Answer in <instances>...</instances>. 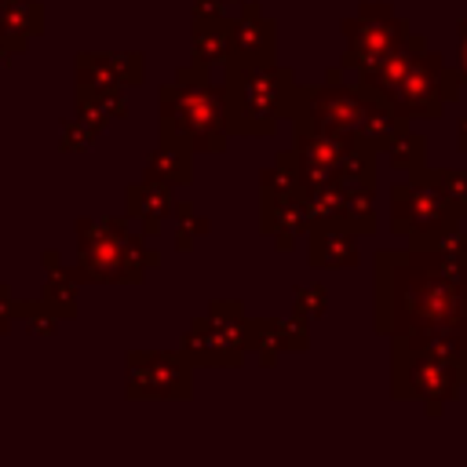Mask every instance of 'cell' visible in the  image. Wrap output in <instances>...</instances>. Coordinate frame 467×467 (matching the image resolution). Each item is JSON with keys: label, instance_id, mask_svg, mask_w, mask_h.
Segmentation results:
<instances>
[{"label": "cell", "instance_id": "19", "mask_svg": "<svg viewBox=\"0 0 467 467\" xmlns=\"http://www.w3.org/2000/svg\"><path fill=\"white\" fill-rule=\"evenodd\" d=\"M423 47H427V40H423L420 33H405V40H401V44H398V47H394V51H390L376 69L361 73V77H358V84H361L368 95H383V99H387V95L394 91V84L405 77V69L412 66V58H416Z\"/></svg>", "mask_w": 467, "mask_h": 467}, {"label": "cell", "instance_id": "2", "mask_svg": "<svg viewBox=\"0 0 467 467\" xmlns=\"http://www.w3.org/2000/svg\"><path fill=\"white\" fill-rule=\"evenodd\" d=\"M390 394L420 401L427 416H441L467 387V343L452 336H390Z\"/></svg>", "mask_w": 467, "mask_h": 467}, {"label": "cell", "instance_id": "21", "mask_svg": "<svg viewBox=\"0 0 467 467\" xmlns=\"http://www.w3.org/2000/svg\"><path fill=\"white\" fill-rule=\"evenodd\" d=\"M230 26L234 15H193L190 47L197 66H215L230 58Z\"/></svg>", "mask_w": 467, "mask_h": 467}, {"label": "cell", "instance_id": "5", "mask_svg": "<svg viewBox=\"0 0 467 467\" xmlns=\"http://www.w3.org/2000/svg\"><path fill=\"white\" fill-rule=\"evenodd\" d=\"M77 230V274L84 281H139L161 263V255L146 248V241L131 234L124 219H80Z\"/></svg>", "mask_w": 467, "mask_h": 467}, {"label": "cell", "instance_id": "9", "mask_svg": "<svg viewBox=\"0 0 467 467\" xmlns=\"http://www.w3.org/2000/svg\"><path fill=\"white\" fill-rule=\"evenodd\" d=\"M365 88L347 80H325L314 88H296L292 99V131H332V135H354L361 113H365Z\"/></svg>", "mask_w": 467, "mask_h": 467}, {"label": "cell", "instance_id": "13", "mask_svg": "<svg viewBox=\"0 0 467 467\" xmlns=\"http://www.w3.org/2000/svg\"><path fill=\"white\" fill-rule=\"evenodd\" d=\"M277 58V29L274 18L259 11V4H241L230 26V58L237 66H266Z\"/></svg>", "mask_w": 467, "mask_h": 467}, {"label": "cell", "instance_id": "14", "mask_svg": "<svg viewBox=\"0 0 467 467\" xmlns=\"http://www.w3.org/2000/svg\"><path fill=\"white\" fill-rule=\"evenodd\" d=\"M259 226L274 241L277 252H288L292 241L310 230L303 190L299 193H270V197H263V204H259Z\"/></svg>", "mask_w": 467, "mask_h": 467}, {"label": "cell", "instance_id": "1", "mask_svg": "<svg viewBox=\"0 0 467 467\" xmlns=\"http://www.w3.org/2000/svg\"><path fill=\"white\" fill-rule=\"evenodd\" d=\"M376 332L467 343V259L409 244L376 255Z\"/></svg>", "mask_w": 467, "mask_h": 467}, {"label": "cell", "instance_id": "23", "mask_svg": "<svg viewBox=\"0 0 467 467\" xmlns=\"http://www.w3.org/2000/svg\"><path fill=\"white\" fill-rule=\"evenodd\" d=\"M47 285H44V303L58 314V317H66V314H73V306H77V281H73V274L66 270V266H58V255L55 252H47Z\"/></svg>", "mask_w": 467, "mask_h": 467}, {"label": "cell", "instance_id": "34", "mask_svg": "<svg viewBox=\"0 0 467 467\" xmlns=\"http://www.w3.org/2000/svg\"><path fill=\"white\" fill-rule=\"evenodd\" d=\"M456 150L460 153H467V117L460 120V128H456Z\"/></svg>", "mask_w": 467, "mask_h": 467}, {"label": "cell", "instance_id": "6", "mask_svg": "<svg viewBox=\"0 0 467 467\" xmlns=\"http://www.w3.org/2000/svg\"><path fill=\"white\" fill-rule=\"evenodd\" d=\"M182 354L190 365L230 368L248 354V317L237 299H215L204 317H197L182 336Z\"/></svg>", "mask_w": 467, "mask_h": 467}, {"label": "cell", "instance_id": "29", "mask_svg": "<svg viewBox=\"0 0 467 467\" xmlns=\"http://www.w3.org/2000/svg\"><path fill=\"white\" fill-rule=\"evenodd\" d=\"M204 234H208V219L197 215L190 201H179V204H175V244H179L182 252H190Z\"/></svg>", "mask_w": 467, "mask_h": 467}, {"label": "cell", "instance_id": "28", "mask_svg": "<svg viewBox=\"0 0 467 467\" xmlns=\"http://www.w3.org/2000/svg\"><path fill=\"white\" fill-rule=\"evenodd\" d=\"M438 190L445 193L456 219H467V168H431Z\"/></svg>", "mask_w": 467, "mask_h": 467}, {"label": "cell", "instance_id": "16", "mask_svg": "<svg viewBox=\"0 0 467 467\" xmlns=\"http://www.w3.org/2000/svg\"><path fill=\"white\" fill-rule=\"evenodd\" d=\"M80 88H128L142 80V55L135 51H109V55H80L77 62Z\"/></svg>", "mask_w": 467, "mask_h": 467}, {"label": "cell", "instance_id": "4", "mask_svg": "<svg viewBox=\"0 0 467 467\" xmlns=\"http://www.w3.org/2000/svg\"><path fill=\"white\" fill-rule=\"evenodd\" d=\"M296 80L285 66H237L226 62L223 80V106H226V128L230 135H274L285 117H292Z\"/></svg>", "mask_w": 467, "mask_h": 467}, {"label": "cell", "instance_id": "7", "mask_svg": "<svg viewBox=\"0 0 467 467\" xmlns=\"http://www.w3.org/2000/svg\"><path fill=\"white\" fill-rule=\"evenodd\" d=\"M460 84H463L460 73L449 69L438 51L423 47V51L412 58V66L405 69V77L394 84V91L387 95V102H390L405 120H412V117L434 120V117H441V109H445L449 102L460 99Z\"/></svg>", "mask_w": 467, "mask_h": 467}, {"label": "cell", "instance_id": "20", "mask_svg": "<svg viewBox=\"0 0 467 467\" xmlns=\"http://www.w3.org/2000/svg\"><path fill=\"white\" fill-rule=\"evenodd\" d=\"M175 204L179 201L171 197V186H161L150 179L128 186V215L139 219L146 226V234H153V230H161V223L175 219Z\"/></svg>", "mask_w": 467, "mask_h": 467}, {"label": "cell", "instance_id": "3", "mask_svg": "<svg viewBox=\"0 0 467 467\" xmlns=\"http://www.w3.org/2000/svg\"><path fill=\"white\" fill-rule=\"evenodd\" d=\"M161 135L190 142L197 153H223L230 128L223 88L208 80V66H182L171 84L161 88Z\"/></svg>", "mask_w": 467, "mask_h": 467}, {"label": "cell", "instance_id": "22", "mask_svg": "<svg viewBox=\"0 0 467 467\" xmlns=\"http://www.w3.org/2000/svg\"><path fill=\"white\" fill-rule=\"evenodd\" d=\"M336 182L343 190H372V182H376V153L368 146L354 142V135H350V146L336 168Z\"/></svg>", "mask_w": 467, "mask_h": 467}, {"label": "cell", "instance_id": "32", "mask_svg": "<svg viewBox=\"0 0 467 467\" xmlns=\"http://www.w3.org/2000/svg\"><path fill=\"white\" fill-rule=\"evenodd\" d=\"M15 314H18V303H15V299H11V292L0 285V332L15 321Z\"/></svg>", "mask_w": 467, "mask_h": 467}, {"label": "cell", "instance_id": "26", "mask_svg": "<svg viewBox=\"0 0 467 467\" xmlns=\"http://www.w3.org/2000/svg\"><path fill=\"white\" fill-rule=\"evenodd\" d=\"M343 223H347L354 234H372V230H376L372 190H343Z\"/></svg>", "mask_w": 467, "mask_h": 467}, {"label": "cell", "instance_id": "31", "mask_svg": "<svg viewBox=\"0 0 467 467\" xmlns=\"http://www.w3.org/2000/svg\"><path fill=\"white\" fill-rule=\"evenodd\" d=\"M306 317H285V321H277V332H281V347L285 350H306Z\"/></svg>", "mask_w": 467, "mask_h": 467}, {"label": "cell", "instance_id": "35", "mask_svg": "<svg viewBox=\"0 0 467 467\" xmlns=\"http://www.w3.org/2000/svg\"><path fill=\"white\" fill-rule=\"evenodd\" d=\"M226 4H237L241 7V4H252V0H226Z\"/></svg>", "mask_w": 467, "mask_h": 467}, {"label": "cell", "instance_id": "30", "mask_svg": "<svg viewBox=\"0 0 467 467\" xmlns=\"http://www.w3.org/2000/svg\"><path fill=\"white\" fill-rule=\"evenodd\" d=\"M292 306H296V314H299V317L314 321V317H321V314L328 310V296H325V288H321V285H306V288H299V292H296Z\"/></svg>", "mask_w": 467, "mask_h": 467}, {"label": "cell", "instance_id": "33", "mask_svg": "<svg viewBox=\"0 0 467 467\" xmlns=\"http://www.w3.org/2000/svg\"><path fill=\"white\" fill-rule=\"evenodd\" d=\"M456 73H460V80L467 84V18L460 22V66H456Z\"/></svg>", "mask_w": 467, "mask_h": 467}, {"label": "cell", "instance_id": "8", "mask_svg": "<svg viewBox=\"0 0 467 467\" xmlns=\"http://www.w3.org/2000/svg\"><path fill=\"white\" fill-rule=\"evenodd\" d=\"M456 212L449 208L445 193L438 190L431 168H420L405 182L390 186V230L412 241H427L449 226H456Z\"/></svg>", "mask_w": 467, "mask_h": 467}, {"label": "cell", "instance_id": "12", "mask_svg": "<svg viewBox=\"0 0 467 467\" xmlns=\"http://www.w3.org/2000/svg\"><path fill=\"white\" fill-rule=\"evenodd\" d=\"M350 146V135H332V131H296V146L285 150L292 161L303 190L317 182H336V168Z\"/></svg>", "mask_w": 467, "mask_h": 467}, {"label": "cell", "instance_id": "36", "mask_svg": "<svg viewBox=\"0 0 467 467\" xmlns=\"http://www.w3.org/2000/svg\"><path fill=\"white\" fill-rule=\"evenodd\" d=\"M4 4H7V0H0V7H4Z\"/></svg>", "mask_w": 467, "mask_h": 467}, {"label": "cell", "instance_id": "10", "mask_svg": "<svg viewBox=\"0 0 467 467\" xmlns=\"http://www.w3.org/2000/svg\"><path fill=\"white\" fill-rule=\"evenodd\" d=\"M347 33V51H343V69H354L358 77L376 69L409 33L405 18L394 15L390 4H361L354 18L343 22Z\"/></svg>", "mask_w": 467, "mask_h": 467}, {"label": "cell", "instance_id": "15", "mask_svg": "<svg viewBox=\"0 0 467 467\" xmlns=\"http://www.w3.org/2000/svg\"><path fill=\"white\" fill-rule=\"evenodd\" d=\"M306 234H310L306 255H310V266L314 270H347V266H358V234L343 219L339 223H317Z\"/></svg>", "mask_w": 467, "mask_h": 467}, {"label": "cell", "instance_id": "17", "mask_svg": "<svg viewBox=\"0 0 467 467\" xmlns=\"http://www.w3.org/2000/svg\"><path fill=\"white\" fill-rule=\"evenodd\" d=\"M365 95H368V91H365ZM405 131H409V120H405L383 95H368L365 113H361V120H358V128H354V142L368 146L372 153H387Z\"/></svg>", "mask_w": 467, "mask_h": 467}, {"label": "cell", "instance_id": "24", "mask_svg": "<svg viewBox=\"0 0 467 467\" xmlns=\"http://www.w3.org/2000/svg\"><path fill=\"white\" fill-rule=\"evenodd\" d=\"M303 204L310 215V226L317 223H339L343 219V186L339 182H317L303 190Z\"/></svg>", "mask_w": 467, "mask_h": 467}, {"label": "cell", "instance_id": "18", "mask_svg": "<svg viewBox=\"0 0 467 467\" xmlns=\"http://www.w3.org/2000/svg\"><path fill=\"white\" fill-rule=\"evenodd\" d=\"M142 179L150 182H161V186H186L193 179V150L190 142L182 139H171V135H161V142L153 146L146 168H142Z\"/></svg>", "mask_w": 467, "mask_h": 467}, {"label": "cell", "instance_id": "27", "mask_svg": "<svg viewBox=\"0 0 467 467\" xmlns=\"http://www.w3.org/2000/svg\"><path fill=\"white\" fill-rule=\"evenodd\" d=\"M248 350H255V358H259L263 365H274L277 354H285L281 332H277V317H270V321L248 317Z\"/></svg>", "mask_w": 467, "mask_h": 467}, {"label": "cell", "instance_id": "25", "mask_svg": "<svg viewBox=\"0 0 467 467\" xmlns=\"http://www.w3.org/2000/svg\"><path fill=\"white\" fill-rule=\"evenodd\" d=\"M387 161H390L394 171L416 175L420 168H427V139L416 135V131H405V135L387 150Z\"/></svg>", "mask_w": 467, "mask_h": 467}, {"label": "cell", "instance_id": "11", "mask_svg": "<svg viewBox=\"0 0 467 467\" xmlns=\"http://www.w3.org/2000/svg\"><path fill=\"white\" fill-rule=\"evenodd\" d=\"M190 372L182 350H153V354H128V398H190Z\"/></svg>", "mask_w": 467, "mask_h": 467}]
</instances>
